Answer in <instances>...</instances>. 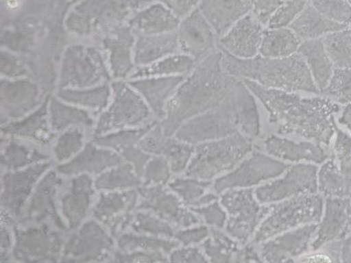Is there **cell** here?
Here are the masks:
<instances>
[{
  "label": "cell",
  "mask_w": 351,
  "mask_h": 263,
  "mask_svg": "<svg viewBox=\"0 0 351 263\" xmlns=\"http://www.w3.org/2000/svg\"><path fill=\"white\" fill-rule=\"evenodd\" d=\"M243 82L265 106L278 133L325 146L331 143L337 128L335 114L341 111L339 104L326 97L305 99L296 92L271 89L252 81Z\"/></svg>",
  "instance_id": "obj_1"
},
{
  "label": "cell",
  "mask_w": 351,
  "mask_h": 263,
  "mask_svg": "<svg viewBox=\"0 0 351 263\" xmlns=\"http://www.w3.org/2000/svg\"><path fill=\"white\" fill-rule=\"evenodd\" d=\"M238 81L225 71L219 48L204 58L168 103L161 125L166 136H173L184 122L221 104Z\"/></svg>",
  "instance_id": "obj_2"
},
{
  "label": "cell",
  "mask_w": 351,
  "mask_h": 263,
  "mask_svg": "<svg viewBox=\"0 0 351 263\" xmlns=\"http://www.w3.org/2000/svg\"><path fill=\"white\" fill-rule=\"evenodd\" d=\"M260 132L261 121L255 96L239 79L221 104L184 122L174 134L182 142L197 145L238 133L252 139Z\"/></svg>",
  "instance_id": "obj_3"
},
{
  "label": "cell",
  "mask_w": 351,
  "mask_h": 263,
  "mask_svg": "<svg viewBox=\"0 0 351 263\" xmlns=\"http://www.w3.org/2000/svg\"><path fill=\"white\" fill-rule=\"evenodd\" d=\"M222 65L231 76L252 81L263 87L291 92L319 93L306 62L298 53L282 58L258 55L240 59L222 51Z\"/></svg>",
  "instance_id": "obj_4"
},
{
  "label": "cell",
  "mask_w": 351,
  "mask_h": 263,
  "mask_svg": "<svg viewBox=\"0 0 351 263\" xmlns=\"http://www.w3.org/2000/svg\"><path fill=\"white\" fill-rule=\"evenodd\" d=\"M252 139L241 133L197 144L186 174L188 177L210 181L236 167L252 151Z\"/></svg>",
  "instance_id": "obj_5"
},
{
  "label": "cell",
  "mask_w": 351,
  "mask_h": 263,
  "mask_svg": "<svg viewBox=\"0 0 351 263\" xmlns=\"http://www.w3.org/2000/svg\"><path fill=\"white\" fill-rule=\"evenodd\" d=\"M324 200L315 194H305L283 200L271 206L254 236V243L263 241L308 224H316L324 214Z\"/></svg>",
  "instance_id": "obj_6"
},
{
  "label": "cell",
  "mask_w": 351,
  "mask_h": 263,
  "mask_svg": "<svg viewBox=\"0 0 351 263\" xmlns=\"http://www.w3.org/2000/svg\"><path fill=\"white\" fill-rule=\"evenodd\" d=\"M221 203L228 216L226 231L241 244L253 236L271 208L260 205L252 190H228L221 196Z\"/></svg>",
  "instance_id": "obj_7"
},
{
  "label": "cell",
  "mask_w": 351,
  "mask_h": 263,
  "mask_svg": "<svg viewBox=\"0 0 351 263\" xmlns=\"http://www.w3.org/2000/svg\"><path fill=\"white\" fill-rule=\"evenodd\" d=\"M112 105L100 116L94 136L112 132L136 128L145 123L150 112L147 103L126 84L116 83Z\"/></svg>",
  "instance_id": "obj_8"
},
{
  "label": "cell",
  "mask_w": 351,
  "mask_h": 263,
  "mask_svg": "<svg viewBox=\"0 0 351 263\" xmlns=\"http://www.w3.org/2000/svg\"><path fill=\"white\" fill-rule=\"evenodd\" d=\"M14 258L22 262H56L64 245L61 234L47 224L15 228Z\"/></svg>",
  "instance_id": "obj_9"
},
{
  "label": "cell",
  "mask_w": 351,
  "mask_h": 263,
  "mask_svg": "<svg viewBox=\"0 0 351 263\" xmlns=\"http://www.w3.org/2000/svg\"><path fill=\"white\" fill-rule=\"evenodd\" d=\"M289 167L285 162L265 153L254 152L250 158L241 162L234 171L215 181V192L221 193L224 190L256 186L263 181L278 177Z\"/></svg>",
  "instance_id": "obj_10"
},
{
  "label": "cell",
  "mask_w": 351,
  "mask_h": 263,
  "mask_svg": "<svg viewBox=\"0 0 351 263\" xmlns=\"http://www.w3.org/2000/svg\"><path fill=\"white\" fill-rule=\"evenodd\" d=\"M114 240L98 222L84 223L65 243L62 262H98L108 259Z\"/></svg>",
  "instance_id": "obj_11"
},
{
  "label": "cell",
  "mask_w": 351,
  "mask_h": 263,
  "mask_svg": "<svg viewBox=\"0 0 351 263\" xmlns=\"http://www.w3.org/2000/svg\"><path fill=\"white\" fill-rule=\"evenodd\" d=\"M317 175L315 165H294L280 179L258 188L255 195L261 203H272L291 197L315 193L318 190Z\"/></svg>",
  "instance_id": "obj_12"
},
{
  "label": "cell",
  "mask_w": 351,
  "mask_h": 263,
  "mask_svg": "<svg viewBox=\"0 0 351 263\" xmlns=\"http://www.w3.org/2000/svg\"><path fill=\"white\" fill-rule=\"evenodd\" d=\"M138 192V208L153 212L174 227L187 228L199 223L195 212L184 208L180 197L164 186H145Z\"/></svg>",
  "instance_id": "obj_13"
},
{
  "label": "cell",
  "mask_w": 351,
  "mask_h": 263,
  "mask_svg": "<svg viewBox=\"0 0 351 263\" xmlns=\"http://www.w3.org/2000/svg\"><path fill=\"white\" fill-rule=\"evenodd\" d=\"M50 166V162H43L21 170L6 172L2 178V212L9 217H20L37 181Z\"/></svg>",
  "instance_id": "obj_14"
},
{
  "label": "cell",
  "mask_w": 351,
  "mask_h": 263,
  "mask_svg": "<svg viewBox=\"0 0 351 263\" xmlns=\"http://www.w3.org/2000/svg\"><path fill=\"white\" fill-rule=\"evenodd\" d=\"M265 26L250 12L218 40V48L234 58L250 59L259 55Z\"/></svg>",
  "instance_id": "obj_15"
},
{
  "label": "cell",
  "mask_w": 351,
  "mask_h": 263,
  "mask_svg": "<svg viewBox=\"0 0 351 263\" xmlns=\"http://www.w3.org/2000/svg\"><path fill=\"white\" fill-rule=\"evenodd\" d=\"M318 225L308 224L278 234L262 242L261 258L267 262H285L299 258L307 251L317 231Z\"/></svg>",
  "instance_id": "obj_16"
},
{
  "label": "cell",
  "mask_w": 351,
  "mask_h": 263,
  "mask_svg": "<svg viewBox=\"0 0 351 263\" xmlns=\"http://www.w3.org/2000/svg\"><path fill=\"white\" fill-rule=\"evenodd\" d=\"M139 192L134 190L102 193L93 209V216L108 225L112 234H121L133 221L132 211L139 203Z\"/></svg>",
  "instance_id": "obj_17"
},
{
  "label": "cell",
  "mask_w": 351,
  "mask_h": 263,
  "mask_svg": "<svg viewBox=\"0 0 351 263\" xmlns=\"http://www.w3.org/2000/svg\"><path fill=\"white\" fill-rule=\"evenodd\" d=\"M351 234L350 197H328L321 225L311 244L313 250H319L331 241L343 239Z\"/></svg>",
  "instance_id": "obj_18"
},
{
  "label": "cell",
  "mask_w": 351,
  "mask_h": 263,
  "mask_svg": "<svg viewBox=\"0 0 351 263\" xmlns=\"http://www.w3.org/2000/svg\"><path fill=\"white\" fill-rule=\"evenodd\" d=\"M64 183L55 171H49L36 184V190L28 203L23 215L24 221H34L40 223L44 221H51L55 227L64 230L66 227L58 214L56 208V192Z\"/></svg>",
  "instance_id": "obj_19"
},
{
  "label": "cell",
  "mask_w": 351,
  "mask_h": 263,
  "mask_svg": "<svg viewBox=\"0 0 351 263\" xmlns=\"http://www.w3.org/2000/svg\"><path fill=\"white\" fill-rule=\"evenodd\" d=\"M178 40L183 51L197 60H203L218 49L219 38L199 9L183 22Z\"/></svg>",
  "instance_id": "obj_20"
},
{
  "label": "cell",
  "mask_w": 351,
  "mask_h": 263,
  "mask_svg": "<svg viewBox=\"0 0 351 263\" xmlns=\"http://www.w3.org/2000/svg\"><path fill=\"white\" fill-rule=\"evenodd\" d=\"M123 162V158L114 150L88 143L82 152L71 162L58 166L59 173L75 175L84 173L99 175Z\"/></svg>",
  "instance_id": "obj_21"
},
{
  "label": "cell",
  "mask_w": 351,
  "mask_h": 263,
  "mask_svg": "<svg viewBox=\"0 0 351 263\" xmlns=\"http://www.w3.org/2000/svg\"><path fill=\"white\" fill-rule=\"evenodd\" d=\"M199 9L219 39L252 12L249 0H200Z\"/></svg>",
  "instance_id": "obj_22"
},
{
  "label": "cell",
  "mask_w": 351,
  "mask_h": 263,
  "mask_svg": "<svg viewBox=\"0 0 351 263\" xmlns=\"http://www.w3.org/2000/svg\"><path fill=\"white\" fill-rule=\"evenodd\" d=\"M94 183L87 174L77 175L62 199V211L71 229L80 227L89 211L94 194Z\"/></svg>",
  "instance_id": "obj_23"
},
{
  "label": "cell",
  "mask_w": 351,
  "mask_h": 263,
  "mask_svg": "<svg viewBox=\"0 0 351 263\" xmlns=\"http://www.w3.org/2000/svg\"><path fill=\"white\" fill-rule=\"evenodd\" d=\"M266 152L275 158L290 162H313L322 164L329 158L322 144L313 142H295L284 138L271 136L265 140Z\"/></svg>",
  "instance_id": "obj_24"
},
{
  "label": "cell",
  "mask_w": 351,
  "mask_h": 263,
  "mask_svg": "<svg viewBox=\"0 0 351 263\" xmlns=\"http://www.w3.org/2000/svg\"><path fill=\"white\" fill-rule=\"evenodd\" d=\"M38 103V89L28 81L2 84V115L6 118L18 120L33 111Z\"/></svg>",
  "instance_id": "obj_25"
},
{
  "label": "cell",
  "mask_w": 351,
  "mask_h": 263,
  "mask_svg": "<svg viewBox=\"0 0 351 263\" xmlns=\"http://www.w3.org/2000/svg\"><path fill=\"white\" fill-rule=\"evenodd\" d=\"M183 81L182 76H170L138 80L132 86L143 97L156 118L164 121L168 103Z\"/></svg>",
  "instance_id": "obj_26"
},
{
  "label": "cell",
  "mask_w": 351,
  "mask_h": 263,
  "mask_svg": "<svg viewBox=\"0 0 351 263\" xmlns=\"http://www.w3.org/2000/svg\"><path fill=\"white\" fill-rule=\"evenodd\" d=\"M50 126L48 102L27 117L6 123L2 126V134L20 138H27L40 143H48L53 134Z\"/></svg>",
  "instance_id": "obj_27"
},
{
  "label": "cell",
  "mask_w": 351,
  "mask_h": 263,
  "mask_svg": "<svg viewBox=\"0 0 351 263\" xmlns=\"http://www.w3.org/2000/svg\"><path fill=\"white\" fill-rule=\"evenodd\" d=\"M298 54L302 56L319 92L330 80L334 71L333 62L329 58L322 39L304 40Z\"/></svg>",
  "instance_id": "obj_28"
},
{
  "label": "cell",
  "mask_w": 351,
  "mask_h": 263,
  "mask_svg": "<svg viewBox=\"0 0 351 263\" xmlns=\"http://www.w3.org/2000/svg\"><path fill=\"white\" fill-rule=\"evenodd\" d=\"M348 27L337 22L328 20L321 12L316 10L308 3L297 20L291 25L293 31L300 40H304L322 39L328 34L337 32Z\"/></svg>",
  "instance_id": "obj_29"
},
{
  "label": "cell",
  "mask_w": 351,
  "mask_h": 263,
  "mask_svg": "<svg viewBox=\"0 0 351 263\" xmlns=\"http://www.w3.org/2000/svg\"><path fill=\"white\" fill-rule=\"evenodd\" d=\"M302 40L290 27L268 28L263 33L259 55L282 58L297 54Z\"/></svg>",
  "instance_id": "obj_30"
},
{
  "label": "cell",
  "mask_w": 351,
  "mask_h": 263,
  "mask_svg": "<svg viewBox=\"0 0 351 263\" xmlns=\"http://www.w3.org/2000/svg\"><path fill=\"white\" fill-rule=\"evenodd\" d=\"M117 245L120 251L130 252L134 250L162 251L171 253L180 245L178 241L171 238L149 236L144 234L122 233L117 236Z\"/></svg>",
  "instance_id": "obj_31"
},
{
  "label": "cell",
  "mask_w": 351,
  "mask_h": 263,
  "mask_svg": "<svg viewBox=\"0 0 351 263\" xmlns=\"http://www.w3.org/2000/svg\"><path fill=\"white\" fill-rule=\"evenodd\" d=\"M141 179L134 166L122 164L109 168L100 174L94 186L100 190H127L140 186Z\"/></svg>",
  "instance_id": "obj_32"
},
{
  "label": "cell",
  "mask_w": 351,
  "mask_h": 263,
  "mask_svg": "<svg viewBox=\"0 0 351 263\" xmlns=\"http://www.w3.org/2000/svg\"><path fill=\"white\" fill-rule=\"evenodd\" d=\"M50 126L53 131H62L72 126L90 127L93 121L84 110L62 104L52 99L49 105Z\"/></svg>",
  "instance_id": "obj_33"
},
{
  "label": "cell",
  "mask_w": 351,
  "mask_h": 263,
  "mask_svg": "<svg viewBox=\"0 0 351 263\" xmlns=\"http://www.w3.org/2000/svg\"><path fill=\"white\" fill-rule=\"evenodd\" d=\"M155 125L156 123H152L143 127L130 128L94 136L93 142L97 145L114 150L121 156L128 150L139 145L140 140Z\"/></svg>",
  "instance_id": "obj_34"
},
{
  "label": "cell",
  "mask_w": 351,
  "mask_h": 263,
  "mask_svg": "<svg viewBox=\"0 0 351 263\" xmlns=\"http://www.w3.org/2000/svg\"><path fill=\"white\" fill-rule=\"evenodd\" d=\"M319 192L327 197H349L351 189L335 159H329L319 168L317 175Z\"/></svg>",
  "instance_id": "obj_35"
},
{
  "label": "cell",
  "mask_w": 351,
  "mask_h": 263,
  "mask_svg": "<svg viewBox=\"0 0 351 263\" xmlns=\"http://www.w3.org/2000/svg\"><path fill=\"white\" fill-rule=\"evenodd\" d=\"M48 159V155L38 150L27 148L16 142H9L3 149L1 164L8 170L18 171Z\"/></svg>",
  "instance_id": "obj_36"
},
{
  "label": "cell",
  "mask_w": 351,
  "mask_h": 263,
  "mask_svg": "<svg viewBox=\"0 0 351 263\" xmlns=\"http://www.w3.org/2000/svg\"><path fill=\"white\" fill-rule=\"evenodd\" d=\"M335 68H351V30L349 27L322 38Z\"/></svg>",
  "instance_id": "obj_37"
},
{
  "label": "cell",
  "mask_w": 351,
  "mask_h": 263,
  "mask_svg": "<svg viewBox=\"0 0 351 263\" xmlns=\"http://www.w3.org/2000/svg\"><path fill=\"white\" fill-rule=\"evenodd\" d=\"M212 237L204 240V253L213 262H234L238 250L236 241L222 233L219 228H212Z\"/></svg>",
  "instance_id": "obj_38"
},
{
  "label": "cell",
  "mask_w": 351,
  "mask_h": 263,
  "mask_svg": "<svg viewBox=\"0 0 351 263\" xmlns=\"http://www.w3.org/2000/svg\"><path fill=\"white\" fill-rule=\"evenodd\" d=\"M193 64V58L189 55H172L150 67L137 71L132 77L134 78L150 76H180L192 70Z\"/></svg>",
  "instance_id": "obj_39"
},
{
  "label": "cell",
  "mask_w": 351,
  "mask_h": 263,
  "mask_svg": "<svg viewBox=\"0 0 351 263\" xmlns=\"http://www.w3.org/2000/svg\"><path fill=\"white\" fill-rule=\"evenodd\" d=\"M110 90L108 86L90 90H62L59 97L64 101L93 110H103L108 105Z\"/></svg>",
  "instance_id": "obj_40"
},
{
  "label": "cell",
  "mask_w": 351,
  "mask_h": 263,
  "mask_svg": "<svg viewBox=\"0 0 351 263\" xmlns=\"http://www.w3.org/2000/svg\"><path fill=\"white\" fill-rule=\"evenodd\" d=\"M130 227L136 233L158 237L174 238L177 233L174 225L149 211L134 214Z\"/></svg>",
  "instance_id": "obj_41"
},
{
  "label": "cell",
  "mask_w": 351,
  "mask_h": 263,
  "mask_svg": "<svg viewBox=\"0 0 351 263\" xmlns=\"http://www.w3.org/2000/svg\"><path fill=\"white\" fill-rule=\"evenodd\" d=\"M319 93L337 104H351V68H335L327 86Z\"/></svg>",
  "instance_id": "obj_42"
},
{
  "label": "cell",
  "mask_w": 351,
  "mask_h": 263,
  "mask_svg": "<svg viewBox=\"0 0 351 263\" xmlns=\"http://www.w3.org/2000/svg\"><path fill=\"white\" fill-rule=\"evenodd\" d=\"M194 150L195 148L193 144L182 142L177 138L171 139V136H169L162 147L161 155L167 159L171 171L178 174L186 171L193 158Z\"/></svg>",
  "instance_id": "obj_43"
},
{
  "label": "cell",
  "mask_w": 351,
  "mask_h": 263,
  "mask_svg": "<svg viewBox=\"0 0 351 263\" xmlns=\"http://www.w3.org/2000/svg\"><path fill=\"white\" fill-rule=\"evenodd\" d=\"M211 186V181L199 180L197 178H176L170 184V189L191 208H196L199 199L206 195V190Z\"/></svg>",
  "instance_id": "obj_44"
},
{
  "label": "cell",
  "mask_w": 351,
  "mask_h": 263,
  "mask_svg": "<svg viewBox=\"0 0 351 263\" xmlns=\"http://www.w3.org/2000/svg\"><path fill=\"white\" fill-rule=\"evenodd\" d=\"M333 155L335 162L351 189V136L348 132L338 127L335 134Z\"/></svg>",
  "instance_id": "obj_45"
},
{
  "label": "cell",
  "mask_w": 351,
  "mask_h": 263,
  "mask_svg": "<svg viewBox=\"0 0 351 263\" xmlns=\"http://www.w3.org/2000/svg\"><path fill=\"white\" fill-rule=\"evenodd\" d=\"M310 3L328 20L349 27L351 4L346 0H310Z\"/></svg>",
  "instance_id": "obj_46"
},
{
  "label": "cell",
  "mask_w": 351,
  "mask_h": 263,
  "mask_svg": "<svg viewBox=\"0 0 351 263\" xmlns=\"http://www.w3.org/2000/svg\"><path fill=\"white\" fill-rule=\"evenodd\" d=\"M309 2L310 0H285L269 20L267 27H290Z\"/></svg>",
  "instance_id": "obj_47"
},
{
  "label": "cell",
  "mask_w": 351,
  "mask_h": 263,
  "mask_svg": "<svg viewBox=\"0 0 351 263\" xmlns=\"http://www.w3.org/2000/svg\"><path fill=\"white\" fill-rule=\"evenodd\" d=\"M171 172L167 159L162 155L154 156L144 168L143 177L145 186H165L170 180Z\"/></svg>",
  "instance_id": "obj_48"
},
{
  "label": "cell",
  "mask_w": 351,
  "mask_h": 263,
  "mask_svg": "<svg viewBox=\"0 0 351 263\" xmlns=\"http://www.w3.org/2000/svg\"><path fill=\"white\" fill-rule=\"evenodd\" d=\"M84 144L83 131L74 128L64 132L56 142L54 153L59 162H64L77 153Z\"/></svg>",
  "instance_id": "obj_49"
},
{
  "label": "cell",
  "mask_w": 351,
  "mask_h": 263,
  "mask_svg": "<svg viewBox=\"0 0 351 263\" xmlns=\"http://www.w3.org/2000/svg\"><path fill=\"white\" fill-rule=\"evenodd\" d=\"M112 262L121 263L133 262H166L168 258L162 251H146V250H134V251L116 252Z\"/></svg>",
  "instance_id": "obj_50"
},
{
  "label": "cell",
  "mask_w": 351,
  "mask_h": 263,
  "mask_svg": "<svg viewBox=\"0 0 351 263\" xmlns=\"http://www.w3.org/2000/svg\"><path fill=\"white\" fill-rule=\"evenodd\" d=\"M335 262H351V234L343 239L331 241L321 249Z\"/></svg>",
  "instance_id": "obj_51"
},
{
  "label": "cell",
  "mask_w": 351,
  "mask_h": 263,
  "mask_svg": "<svg viewBox=\"0 0 351 263\" xmlns=\"http://www.w3.org/2000/svg\"><path fill=\"white\" fill-rule=\"evenodd\" d=\"M192 211L202 217L206 224L215 228H222L227 223V214L217 201L202 206V208H192Z\"/></svg>",
  "instance_id": "obj_52"
},
{
  "label": "cell",
  "mask_w": 351,
  "mask_h": 263,
  "mask_svg": "<svg viewBox=\"0 0 351 263\" xmlns=\"http://www.w3.org/2000/svg\"><path fill=\"white\" fill-rule=\"evenodd\" d=\"M252 12L263 26L267 27L269 20L285 0H249Z\"/></svg>",
  "instance_id": "obj_53"
},
{
  "label": "cell",
  "mask_w": 351,
  "mask_h": 263,
  "mask_svg": "<svg viewBox=\"0 0 351 263\" xmlns=\"http://www.w3.org/2000/svg\"><path fill=\"white\" fill-rule=\"evenodd\" d=\"M209 234L208 228L200 225V227H187L186 229L177 231L174 238L183 246H193L208 239Z\"/></svg>",
  "instance_id": "obj_54"
},
{
  "label": "cell",
  "mask_w": 351,
  "mask_h": 263,
  "mask_svg": "<svg viewBox=\"0 0 351 263\" xmlns=\"http://www.w3.org/2000/svg\"><path fill=\"white\" fill-rule=\"evenodd\" d=\"M208 258L197 247L184 246L183 249H176L170 253L171 262H206Z\"/></svg>",
  "instance_id": "obj_55"
},
{
  "label": "cell",
  "mask_w": 351,
  "mask_h": 263,
  "mask_svg": "<svg viewBox=\"0 0 351 263\" xmlns=\"http://www.w3.org/2000/svg\"><path fill=\"white\" fill-rule=\"evenodd\" d=\"M234 262H262V258L255 247L252 245H247L243 249H238L236 255H234Z\"/></svg>",
  "instance_id": "obj_56"
},
{
  "label": "cell",
  "mask_w": 351,
  "mask_h": 263,
  "mask_svg": "<svg viewBox=\"0 0 351 263\" xmlns=\"http://www.w3.org/2000/svg\"><path fill=\"white\" fill-rule=\"evenodd\" d=\"M0 239H1V258L0 262H4L8 261V252L12 244V239L8 225H5L4 221L1 225V233H0Z\"/></svg>",
  "instance_id": "obj_57"
},
{
  "label": "cell",
  "mask_w": 351,
  "mask_h": 263,
  "mask_svg": "<svg viewBox=\"0 0 351 263\" xmlns=\"http://www.w3.org/2000/svg\"><path fill=\"white\" fill-rule=\"evenodd\" d=\"M174 2L176 10L180 14H186L193 10L200 0H172Z\"/></svg>",
  "instance_id": "obj_58"
},
{
  "label": "cell",
  "mask_w": 351,
  "mask_h": 263,
  "mask_svg": "<svg viewBox=\"0 0 351 263\" xmlns=\"http://www.w3.org/2000/svg\"><path fill=\"white\" fill-rule=\"evenodd\" d=\"M338 121L341 126L346 128L348 133L351 136V104L346 105L341 110Z\"/></svg>",
  "instance_id": "obj_59"
},
{
  "label": "cell",
  "mask_w": 351,
  "mask_h": 263,
  "mask_svg": "<svg viewBox=\"0 0 351 263\" xmlns=\"http://www.w3.org/2000/svg\"><path fill=\"white\" fill-rule=\"evenodd\" d=\"M300 262H332L331 259L328 258L324 252L307 255L300 258Z\"/></svg>",
  "instance_id": "obj_60"
},
{
  "label": "cell",
  "mask_w": 351,
  "mask_h": 263,
  "mask_svg": "<svg viewBox=\"0 0 351 263\" xmlns=\"http://www.w3.org/2000/svg\"><path fill=\"white\" fill-rule=\"evenodd\" d=\"M8 5L10 8H16L19 5V0H8Z\"/></svg>",
  "instance_id": "obj_61"
},
{
  "label": "cell",
  "mask_w": 351,
  "mask_h": 263,
  "mask_svg": "<svg viewBox=\"0 0 351 263\" xmlns=\"http://www.w3.org/2000/svg\"><path fill=\"white\" fill-rule=\"evenodd\" d=\"M349 28L351 30V22H350V24L349 25Z\"/></svg>",
  "instance_id": "obj_62"
},
{
  "label": "cell",
  "mask_w": 351,
  "mask_h": 263,
  "mask_svg": "<svg viewBox=\"0 0 351 263\" xmlns=\"http://www.w3.org/2000/svg\"><path fill=\"white\" fill-rule=\"evenodd\" d=\"M346 1L350 3V4H351V0H346Z\"/></svg>",
  "instance_id": "obj_63"
},
{
  "label": "cell",
  "mask_w": 351,
  "mask_h": 263,
  "mask_svg": "<svg viewBox=\"0 0 351 263\" xmlns=\"http://www.w3.org/2000/svg\"><path fill=\"white\" fill-rule=\"evenodd\" d=\"M350 199H351V194H350Z\"/></svg>",
  "instance_id": "obj_64"
}]
</instances>
